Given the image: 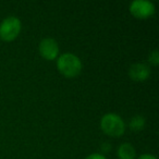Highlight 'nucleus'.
<instances>
[{
    "label": "nucleus",
    "mask_w": 159,
    "mask_h": 159,
    "mask_svg": "<svg viewBox=\"0 0 159 159\" xmlns=\"http://www.w3.org/2000/svg\"><path fill=\"white\" fill-rule=\"evenodd\" d=\"M57 68L63 76L72 79L82 72L83 63L77 56L71 52H66L57 59Z\"/></svg>",
    "instance_id": "f257e3e1"
},
{
    "label": "nucleus",
    "mask_w": 159,
    "mask_h": 159,
    "mask_svg": "<svg viewBox=\"0 0 159 159\" xmlns=\"http://www.w3.org/2000/svg\"><path fill=\"white\" fill-rule=\"evenodd\" d=\"M100 128L105 134L112 137H119L125 131V124L117 113H106L100 120Z\"/></svg>",
    "instance_id": "f03ea898"
},
{
    "label": "nucleus",
    "mask_w": 159,
    "mask_h": 159,
    "mask_svg": "<svg viewBox=\"0 0 159 159\" xmlns=\"http://www.w3.org/2000/svg\"><path fill=\"white\" fill-rule=\"evenodd\" d=\"M22 23L16 16H8L0 24V38L5 42L14 40L20 34Z\"/></svg>",
    "instance_id": "7ed1b4c3"
},
{
    "label": "nucleus",
    "mask_w": 159,
    "mask_h": 159,
    "mask_svg": "<svg viewBox=\"0 0 159 159\" xmlns=\"http://www.w3.org/2000/svg\"><path fill=\"white\" fill-rule=\"evenodd\" d=\"M129 10L134 18L145 20L155 13V5L149 0H134L130 3Z\"/></svg>",
    "instance_id": "20e7f679"
},
{
    "label": "nucleus",
    "mask_w": 159,
    "mask_h": 159,
    "mask_svg": "<svg viewBox=\"0 0 159 159\" xmlns=\"http://www.w3.org/2000/svg\"><path fill=\"white\" fill-rule=\"evenodd\" d=\"M40 56L46 60H55L59 55V45L53 38H44L38 45Z\"/></svg>",
    "instance_id": "39448f33"
},
{
    "label": "nucleus",
    "mask_w": 159,
    "mask_h": 159,
    "mask_svg": "<svg viewBox=\"0 0 159 159\" xmlns=\"http://www.w3.org/2000/svg\"><path fill=\"white\" fill-rule=\"evenodd\" d=\"M129 75L133 81H136V82H144L149 77L150 75V69L147 64L142 63H134L130 66L129 69Z\"/></svg>",
    "instance_id": "423d86ee"
},
{
    "label": "nucleus",
    "mask_w": 159,
    "mask_h": 159,
    "mask_svg": "<svg viewBox=\"0 0 159 159\" xmlns=\"http://www.w3.org/2000/svg\"><path fill=\"white\" fill-rule=\"evenodd\" d=\"M117 154L119 159H135V148L130 143H123L118 147Z\"/></svg>",
    "instance_id": "0eeeda50"
},
{
    "label": "nucleus",
    "mask_w": 159,
    "mask_h": 159,
    "mask_svg": "<svg viewBox=\"0 0 159 159\" xmlns=\"http://www.w3.org/2000/svg\"><path fill=\"white\" fill-rule=\"evenodd\" d=\"M145 118L142 116H135L130 121V129L134 132H139L145 128Z\"/></svg>",
    "instance_id": "6e6552de"
},
{
    "label": "nucleus",
    "mask_w": 159,
    "mask_h": 159,
    "mask_svg": "<svg viewBox=\"0 0 159 159\" xmlns=\"http://www.w3.org/2000/svg\"><path fill=\"white\" fill-rule=\"evenodd\" d=\"M148 61H149V63H152V66H157V64L159 63V53L157 49L152 50V52L149 53V56H148Z\"/></svg>",
    "instance_id": "1a4fd4ad"
},
{
    "label": "nucleus",
    "mask_w": 159,
    "mask_h": 159,
    "mask_svg": "<svg viewBox=\"0 0 159 159\" xmlns=\"http://www.w3.org/2000/svg\"><path fill=\"white\" fill-rule=\"evenodd\" d=\"M85 159H107L104 155L98 154V152H94V154H91L86 157Z\"/></svg>",
    "instance_id": "9d476101"
},
{
    "label": "nucleus",
    "mask_w": 159,
    "mask_h": 159,
    "mask_svg": "<svg viewBox=\"0 0 159 159\" xmlns=\"http://www.w3.org/2000/svg\"><path fill=\"white\" fill-rule=\"evenodd\" d=\"M139 159H157L154 155H150V154H143L139 157Z\"/></svg>",
    "instance_id": "9b49d317"
}]
</instances>
